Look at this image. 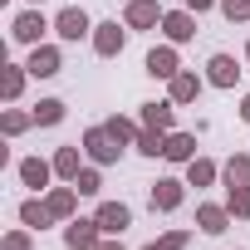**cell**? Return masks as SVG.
<instances>
[{"instance_id": "1", "label": "cell", "mask_w": 250, "mask_h": 250, "mask_svg": "<svg viewBox=\"0 0 250 250\" xmlns=\"http://www.w3.org/2000/svg\"><path fill=\"white\" fill-rule=\"evenodd\" d=\"M83 157H88L93 167H113V162L123 157V143L103 128V123H93V128H83Z\"/></svg>"}, {"instance_id": "2", "label": "cell", "mask_w": 250, "mask_h": 250, "mask_svg": "<svg viewBox=\"0 0 250 250\" xmlns=\"http://www.w3.org/2000/svg\"><path fill=\"white\" fill-rule=\"evenodd\" d=\"M44 30H54V20H44V10L35 5V10H20L15 20H10V40L15 44H44Z\"/></svg>"}, {"instance_id": "3", "label": "cell", "mask_w": 250, "mask_h": 250, "mask_svg": "<svg viewBox=\"0 0 250 250\" xmlns=\"http://www.w3.org/2000/svg\"><path fill=\"white\" fill-rule=\"evenodd\" d=\"M54 35H59L64 44H79V40H93V20H88V10H79V5L59 10V15H54Z\"/></svg>"}, {"instance_id": "4", "label": "cell", "mask_w": 250, "mask_h": 250, "mask_svg": "<svg viewBox=\"0 0 250 250\" xmlns=\"http://www.w3.org/2000/svg\"><path fill=\"white\" fill-rule=\"evenodd\" d=\"M64 245H69V250H98V245H103L98 221H93V216H74V221H64Z\"/></svg>"}, {"instance_id": "5", "label": "cell", "mask_w": 250, "mask_h": 250, "mask_svg": "<svg viewBox=\"0 0 250 250\" xmlns=\"http://www.w3.org/2000/svg\"><path fill=\"white\" fill-rule=\"evenodd\" d=\"M123 44H128V25H118V20L93 25V54H98V59H118Z\"/></svg>"}, {"instance_id": "6", "label": "cell", "mask_w": 250, "mask_h": 250, "mask_svg": "<svg viewBox=\"0 0 250 250\" xmlns=\"http://www.w3.org/2000/svg\"><path fill=\"white\" fill-rule=\"evenodd\" d=\"M147 201H152V211L172 216V211L187 201V182H177V177H157V182H152V191H147Z\"/></svg>"}, {"instance_id": "7", "label": "cell", "mask_w": 250, "mask_h": 250, "mask_svg": "<svg viewBox=\"0 0 250 250\" xmlns=\"http://www.w3.org/2000/svg\"><path fill=\"white\" fill-rule=\"evenodd\" d=\"M93 221H98L103 235H123V230L133 226V206H128V201H98Z\"/></svg>"}, {"instance_id": "8", "label": "cell", "mask_w": 250, "mask_h": 250, "mask_svg": "<svg viewBox=\"0 0 250 250\" xmlns=\"http://www.w3.org/2000/svg\"><path fill=\"white\" fill-rule=\"evenodd\" d=\"M162 5L157 0H128V10H123V25L128 30H162Z\"/></svg>"}, {"instance_id": "9", "label": "cell", "mask_w": 250, "mask_h": 250, "mask_svg": "<svg viewBox=\"0 0 250 250\" xmlns=\"http://www.w3.org/2000/svg\"><path fill=\"white\" fill-rule=\"evenodd\" d=\"M138 123L143 128H157V133H177V103L172 98H152V103H143Z\"/></svg>"}, {"instance_id": "10", "label": "cell", "mask_w": 250, "mask_h": 250, "mask_svg": "<svg viewBox=\"0 0 250 250\" xmlns=\"http://www.w3.org/2000/svg\"><path fill=\"white\" fill-rule=\"evenodd\" d=\"M162 35H167V44H191L196 40V15L182 5V10H167L162 15Z\"/></svg>"}, {"instance_id": "11", "label": "cell", "mask_w": 250, "mask_h": 250, "mask_svg": "<svg viewBox=\"0 0 250 250\" xmlns=\"http://www.w3.org/2000/svg\"><path fill=\"white\" fill-rule=\"evenodd\" d=\"M201 88H206V79L201 74H191V69H177L172 79H167V98L182 108V103H196L201 98Z\"/></svg>"}, {"instance_id": "12", "label": "cell", "mask_w": 250, "mask_h": 250, "mask_svg": "<svg viewBox=\"0 0 250 250\" xmlns=\"http://www.w3.org/2000/svg\"><path fill=\"white\" fill-rule=\"evenodd\" d=\"M25 69H30V79H54V74L64 69V54H59V44H35Z\"/></svg>"}, {"instance_id": "13", "label": "cell", "mask_w": 250, "mask_h": 250, "mask_svg": "<svg viewBox=\"0 0 250 250\" xmlns=\"http://www.w3.org/2000/svg\"><path fill=\"white\" fill-rule=\"evenodd\" d=\"M177 69H182L177 44H157V49H147V59H143V74H152V79H172Z\"/></svg>"}, {"instance_id": "14", "label": "cell", "mask_w": 250, "mask_h": 250, "mask_svg": "<svg viewBox=\"0 0 250 250\" xmlns=\"http://www.w3.org/2000/svg\"><path fill=\"white\" fill-rule=\"evenodd\" d=\"M20 182L30 187V191H49V182H54V162L49 157H20Z\"/></svg>"}, {"instance_id": "15", "label": "cell", "mask_w": 250, "mask_h": 250, "mask_svg": "<svg viewBox=\"0 0 250 250\" xmlns=\"http://www.w3.org/2000/svg\"><path fill=\"white\" fill-rule=\"evenodd\" d=\"M230 221H235V216H230L226 201H201V206H196V226H201L206 235H226Z\"/></svg>"}, {"instance_id": "16", "label": "cell", "mask_w": 250, "mask_h": 250, "mask_svg": "<svg viewBox=\"0 0 250 250\" xmlns=\"http://www.w3.org/2000/svg\"><path fill=\"white\" fill-rule=\"evenodd\" d=\"M235 79H240L235 54H211V59H206V83H211V88H235Z\"/></svg>"}, {"instance_id": "17", "label": "cell", "mask_w": 250, "mask_h": 250, "mask_svg": "<svg viewBox=\"0 0 250 250\" xmlns=\"http://www.w3.org/2000/svg\"><path fill=\"white\" fill-rule=\"evenodd\" d=\"M44 201H49L54 221H74V216H79V187H74V182H64V187H49V191H44Z\"/></svg>"}, {"instance_id": "18", "label": "cell", "mask_w": 250, "mask_h": 250, "mask_svg": "<svg viewBox=\"0 0 250 250\" xmlns=\"http://www.w3.org/2000/svg\"><path fill=\"white\" fill-rule=\"evenodd\" d=\"M15 216H20V226H30V230H44V226H54V211H49V201H40V191H35V196H25Z\"/></svg>"}, {"instance_id": "19", "label": "cell", "mask_w": 250, "mask_h": 250, "mask_svg": "<svg viewBox=\"0 0 250 250\" xmlns=\"http://www.w3.org/2000/svg\"><path fill=\"white\" fill-rule=\"evenodd\" d=\"M25 83H30V69L25 64H0V98H5V103H15L25 93Z\"/></svg>"}, {"instance_id": "20", "label": "cell", "mask_w": 250, "mask_h": 250, "mask_svg": "<svg viewBox=\"0 0 250 250\" xmlns=\"http://www.w3.org/2000/svg\"><path fill=\"white\" fill-rule=\"evenodd\" d=\"M167 162H177V167H187L191 157H196V133H167V152H162Z\"/></svg>"}, {"instance_id": "21", "label": "cell", "mask_w": 250, "mask_h": 250, "mask_svg": "<svg viewBox=\"0 0 250 250\" xmlns=\"http://www.w3.org/2000/svg\"><path fill=\"white\" fill-rule=\"evenodd\" d=\"M216 177H221V167H216L211 157H201V152H196V157L187 162V187H196V191H201V187H216Z\"/></svg>"}, {"instance_id": "22", "label": "cell", "mask_w": 250, "mask_h": 250, "mask_svg": "<svg viewBox=\"0 0 250 250\" xmlns=\"http://www.w3.org/2000/svg\"><path fill=\"white\" fill-rule=\"evenodd\" d=\"M221 182L226 187H250V152H230L221 162Z\"/></svg>"}, {"instance_id": "23", "label": "cell", "mask_w": 250, "mask_h": 250, "mask_svg": "<svg viewBox=\"0 0 250 250\" xmlns=\"http://www.w3.org/2000/svg\"><path fill=\"white\" fill-rule=\"evenodd\" d=\"M79 157H83V147H59V152L49 157V162H54V177H59V182H74V177L83 172Z\"/></svg>"}, {"instance_id": "24", "label": "cell", "mask_w": 250, "mask_h": 250, "mask_svg": "<svg viewBox=\"0 0 250 250\" xmlns=\"http://www.w3.org/2000/svg\"><path fill=\"white\" fill-rule=\"evenodd\" d=\"M30 113H35V123H40V128H59V123H64V113H69V103H64V98H40Z\"/></svg>"}, {"instance_id": "25", "label": "cell", "mask_w": 250, "mask_h": 250, "mask_svg": "<svg viewBox=\"0 0 250 250\" xmlns=\"http://www.w3.org/2000/svg\"><path fill=\"white\" fill-rule=\"evenodd\" d=\"M35 128V113H25V108H5V113H0V133H5V138H25Z\"/></svg>"}, {"instance_id": "26", "label": "cell", "mask_w": 250, "mask_h": 250, "mask_svg": "<svg viewBox=\"0 0 250 250\" xmlns=\"http://www.w3.org/2000/svg\"><path fill=\"white\" fill-rule=\"evenodd\" d=\"M103 128H108V133H113V138H118L123 147H133V143H138V133H143V123H133V118H123V113H113V118L103 123Z\"/></svg>"}, {"instance_id": "27", "label": "cell", "mask_w": 250, "mask_h": 250, "mask_svg": "<svg viewBox=\"0 0 250 250\" xmlns=\"http://www.w3.org/2000/svg\"><path fill=\"white\" fill-rule=\"evenodd\" d=\"M133 147H138L143 157H162V152H167V133H157V128H143Z\"/></svg>"}, {"instance_id": "28", "label": "cell", "mask_w": 250, "mask_h": 250, "mask_svg": "<svg viewBox=\"0 0 250 250\" xmlns=\"http://www.w3.org/2000/svg\"><path fill=\"white\" fill-rule=\"evenodd\" d=\"M226 206L235 221H250V187H226Z\"/></svg>"}, {"instance_id": "29", "label": "cell", "mask_w": 250, "mask_h": 250, "mask_svg": "<svg viewBox=\"0 0 250 250\" xmlns=\"http://www.w3.org/2000/svg\"><path fill=\"white\" fill-rule=\"evenodd\" d=\"M0 250H35V230H30V226L5 230V235H0Z\"/></svg>"}, {"instance_id": "30", "label": "cell", "mask_w": 250, "mask_h": 250, "mask_svg": "<svg viewBox=\"0 0 250 250\" xmlns=\"http://www.w3.org/2000/svg\"><path fill=\"white\" fill-rule=\"evenodd\" d=\"M74 187H79V196H98V191H103V177H98V167H83V172L74 177Z\"/></svg>"}, {"instance_id": "31", "label": "cell", "mask_w": 250, "mask_h": 250, "mask_svg": "<svg viewBox=\"0 0 250 250\" xmlns=\"http://www.w3.org/2000/svg\"><path fill=\"white\" fill-rule=\"evenodd\" d=\"M221 15H226L230 25H240V20H250V0H221Z\"/></svg>"}, {"instance_id": "32", "label": "cell", "mask_w": 250, "mask_h": 250, "mask_svg": "<svg viewBox=\"0 0 250 250\" xmlns=\"http://www.w3.org/2000/svg\"><path fill=\"white\" fill-rule=\"evenodd\" d=\"M191 245V230H167L162 235V250H187Z\"/></svg>"}, {"instance_id": "33", "label": "cell", "mask_w": 250, "mask_h": 250, "mask_svg": "<svg viewBox=\"0 0 250 250\" xmlns=\"http://www.w3.org/2000/svg\"><path fill=\"white\" fill-rule=\"evenodd\" d=\"M182 5H187V10H191V15H206V10H211V5H221V0H182Z\"/></svg>"}, {"instance_id": "34", "label": "cell", "mask_w": 250, "mask_h": 250, "mask_svg": "<svg viewBox=\"0 0 250 250\" xmlns=\"http://www.w3.org/2000/svg\"><path fill=\"white\" fill-rule=\"evenodd\" d=\"M98 250H128V245H123L118 235H103V245H98Z\"/></svg>"}, {"instance_id": "35", "label": "cell", "mask_w": 250, "mask_h": 250, "mask_svg": "<svg viewBox=\"0 0 250 250\" xmlns=\"http://www.w3.org/2000/svg\"><path fill=\"white\" fill-rule=\"evenodd\" d=\"M240 123H250V93L240 98Z\"/></svg>"}, {"instance_id": "36", "label": "cell", "mask_w": 250, "mask_h": 250, "mask_svg": "<svg viewBox=\"0 0 250 250\" xmlns=\"http://www.w3.org/2000/svg\"><path fill=\"white\" fill-rule=\"evenodd\" d=\"M143 250H162V240H152V245H143Z\"/></svg>"}, {"instance_id": "37", "label": "cell", "mask_w": 250, "mask_h": 250, "mask_svg": "<svg viewBox=\"0 0 250 250\" xmlns=\"http://www.w3.org/2000/svg\"><path fill=\"white\" fill-rule=\"evenodd\" d=\"M245 64H250V40H245Z\"/></svg>"}, {"instance_id": "38", "label": "cell", "mask_w": 250, "mask_h": 250, "mask_svg": "<svg viewBox=\"0 0 250 250\" xmlns=\"http://www.w3.org/2000/svg\"><path fill=\"white\" fill-rule=\"evenodd\" d=\"M30 5H44V0H30Z\"/></svg>"}]
</instances>
